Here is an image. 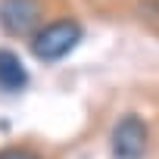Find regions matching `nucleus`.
<instances>
[{"label":"nucleus","mask_w":159,"mask_h":159,"mask_svg":"<svg viewBox=\"0 0 159 159\" xmlns=\"http://www.w3.org/2000/svg\"><path fill=\"white\" fill-rule=\"evenodd\" d=\"M81 25L75 19H56L50 25H41L31 38V53L41 59V62H53V59H62L66 53H72L81 41Z\"/></svg>","instance_id":"f257e3e1"},{"label":"nucleus","mask_w":159,"mask_h":159,"mask_svg":"<svg viewBox=\"0 0 159 159\" xmlns=\"http://www.w3.org/2000/svg\"><path fill=\"white\" fill-rule=\"evenodd\" d=\"M112 156L116 159H143L147 153V143H150V128L140 116L128 112L116 122L112 128Z\"/></svg>","instance_id":"f03ea898"},{"label":"nucleus","mask_w":159,"mask_h":159,"mask_svg":"<svg viewBox=\"0 0 159 159\" xmlns=\"http://www.w3.org/2000/svg\"><path fill=\"white\" fill-rule=\"evenodd\" d=\"M41 0H0V28L13 38H25L41 28Z\"/></svg>","instance_id":"7ed1b4c3"},{"label":"nucleus","mask_w":159,"mask_h":159,"mask_svg":"<svg viewBox=\"0 0 159 159\" xmlns=\"http://www.w3.org/2000/svg\"><path fill=\"white\" fill-rule=\"evenodd\" d=\"M28 84V72L22 66V59L7 50V47H0V88L3 91H22Z\"/></svg>","instance_id":"20e7f679"},{"label":"nucleus","mask_w":159,"mask_h":159,"mask_svg":"<svg viewBox=\"0 0 159 159\" xmlns=\"http://www.w3.org/2000/svg\"><path fill=\"white\" fill-rule=\"evenodd\" d=\"M0 159H41V156L28 147H7V150H0Z\"/></svg>","instance_id":"39448f33"},{"label":"nucleus","mask_w":159,"mask_h":159,"mask_svg":"<svg viewBox=\"0 0 159 159\" xmlns=\"http://www.w3.org/2000/svg\"><path fill=\"white\" fill-rule=\"evenodd\" d=\"M143 13H150V25L159 28V0L156 3H143Z\"/></svg>","instance_id":"423d86ee"}]
</instances>
